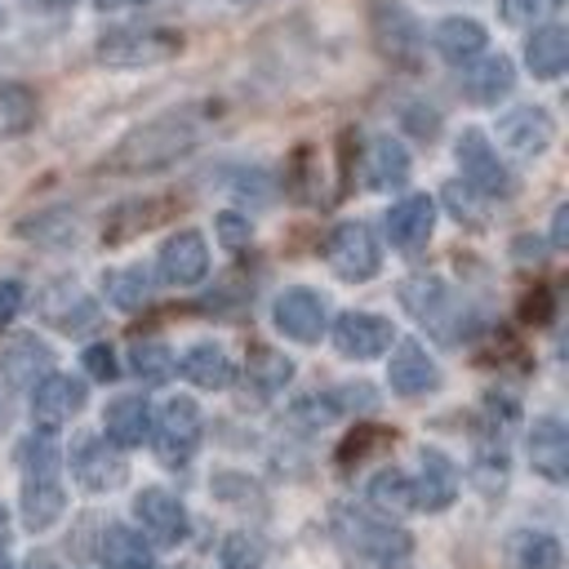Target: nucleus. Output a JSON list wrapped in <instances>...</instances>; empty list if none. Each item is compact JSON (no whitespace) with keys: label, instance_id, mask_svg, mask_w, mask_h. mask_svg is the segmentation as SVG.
Returning a JSON list of instances; mask_svg holds the SVG:
<instances>
[{"label":"nucleus","instance_id":"39448f33","mask_svg":"<svg viewBox=\"0 0 569 569\" xmlns=\"http://www.w3.org/2000/svg\"><path fill=\"white\" fill-rule=\"evenodd\" d=\"M453 156H458L462 182H467L476 196L502 200V196L516 191V178H511V169L498 160V151H493V142H489L485 129H462L458 142H453Z\"/></svg>","mask_w":569,"mask_h":569},{"label":"nucleus","instance_id":"58836bf2","mask_svg":"<svg viewBox=\"0 0 569 569\" xmlns=\"http://www.w3.org/2000/svg\"><path fill=\"white\" fill-rule=\"evenodd\" d=\"M258 560H262L258 538H249V533H231V538L222 542V565H227V569H258Z\"/></svg>","mask_w":569,"mask_h":569},{"label":"nucleus","instance_id":"2f4dec72","mask_svg":"<svg viewBox=\"0 0 569 569\" xmlns=\"http://www.w3.org/2000/svg\"><path fill=\"white\" fill-rule=\"evenodd\" d=\"M244 373H249V387H253V391L276 396V391H284V387L293 382V360H289L284 351H276V347H253Z\"/></svg>","mask_w":569,"mask_h":569},{"label":"nucleus","instance_id":"c03bdc74","mask_svg":"<svg viewBox=\"0 0 569 569\" xmlns=\"http://www.w3.org/2000/svg\"><path fill=\"white\" fill-rule=\"evenodd\" d=\"M213 231H218V240H222L227 249H244L249 236H253L249 218H240V213H218V218H213Z\"/></svg>","mask_w":569,"mask_h":569},{"label":"nucleus","instance_id":"4c0bfd02","mask_svg":"<svg viewBox=\"0 0 569 569\" xmlns=\"http://www.w3.org/2000/svg\"><path fill=\"white\" fill-rule=\"evenodd\" d=\"M58 462H62V453H58V440L49 436V427H44V431H31V436L18 445V467H22V476L58 471Z\"/></svg>","mask_w":569,"mask_h":569},{"label":"nucleus","instance_id":"a211bd4d","mask_svg":"<svg viewBox=\"0 0 569 569\" xmlns=\"http://www.w3.org/2000/svg\"><path fill=\"white\" fill-rule=\"evenodd\" d=\"M529 462L551 485L569 480V427L556 413L533 418V427H529Z\"/></svg>","mask_w":569,"mask_h":569},{"label":"nucleus","instance_id":"bb28decb","mask_svg":"<svg viewBox=\"0 0 569 569\" xmlns=\"http://www.w3.org/2000/svg\"><path fill=\"white\" fill-rule=\"evenodd\" d=\"M409 151H405V142H396V138H373L369 142V151H365V187L369 191H396V187H405V178H409Z\"/></svg>","mask_w":569,"mask_h":569},{"label":"nucleus","instance_id":"1a4fd4ad","mask_svg":"<svg viewBox=\"0 0 569 569\" xmlns=\"http://www.w3.org/2000/svg\"><path fill=\"white\" fill-rule=\"evenodd\" d=\"M67 462H71L76 485L89 489V493H111V489H120L124 476H129L124 453H120L107 436H84V440H76V449H71Z\"/></svg>","mask_w":569,"mask_h":569},{"label":"nucleus","instance_id":"09e8293b","mask_svg":"<svg viewBox=\"0 0 569 569\" xmlns=\"http://www.w3.org/2000/svg\"><path fill=\"white\" fill-rule=\"evenodd\" d=\"M516 253H520V262H542V244H538V240H529V236H520V240H516Z\"/></svg>","mask_w":569,"mask_h":569},{"label":"nucleus","instance_id":"37998d69","mask_svg":"<svg viewBox=\"0 0 569 569\" xmlns=\"http://www.w3.org/2000/svg\"><path fill=\"white\" fill-rule=\"evenodd\" d=\"M80 365H84V373H89V378H98V382H111V378L120 373V369H116V351H111L107 342H93V347H84Z\"/></svg>","mask_w":569,"mask_h":569},{"label":"nucleus","instance_id":"7ed1b4c3","mask_svg":"<svg viewBox=\"0 0 569 569\" xmlns=\"http://www.w3.org/2000/svg\"><path fill=\"white\" fill-rule=\"evenodd\" d=\"M400 302H405V311H409L418 325H427L436 338L458 342V325H467V307L458 302V293H453L440 276H409V280L400 284Z\"/></svg>","mask_w":569,"mask_h":569},{"label":"nucleus","instance_id":"f257e3e1","mask_svg":"<svg viewBox=\"0 0 569 569\" xmlns=\"http://www.w3.org/2000/svg\"><path fill=\"white\" fill-rule=\"evenodd\" d=\"M200 116L191 107L182 111H164L138 129H129L111 156H107V169L111 173H156V169H169L173 160H182L196 142H200Z\"/></svg>","mask_w":569,"mask_h":569},{"label":"nucleus","instance_id":"3c124183","mask_svg":"<svg viewBox=\"0 0 569 569\" xmlns=\"http://www.w3.org/2000/svg\"><path fill=\"white\" fill-rule=\"evenodd\" d=\"M0 569H13V560H9V551L0 547Z\"/></svg>","mask_w":569,"mask_h":569},{"label":"nucleus","instance_id":"7c9ffc66","mask_svg":"<svg viewBox=\"0 0 569 569\" xmlns=\"http://www.w3.org/2000/svg\"><path fill=\"white\" fill-rule=\"evenodd\" d=\"M98 556H102L107 569H156V565H151V547L142 542V533H133V529H124V525H107V529H102Z\"/></svg>","mask_w":569,"mask_h":569},{"label":"nucleus","instance_id":"a18cd8bd","mask_svg":"<svg viewBox=\"0 0 569 569\" xmlns=\"http://www.w3.org/2000/svg\"><path fill=\"white\" fill-rule=\"evenodd\" d=\"M22 311V284L18 280H0V329Z\"/></svg>","mask_w":569,"mask_h":569},{"label":"nucleus","instance_id":"49530a36","mask_svg":"<svg viewBox=\"0 0 569 569\" xmlns=\"http://www.w3.org/2000/svg\"><path fill=\"white\" fill-rule=\"evenodd\" d=\"M405 124H409L418 138H436V129H440V116H436V111H422V107H413V111L405 116Z\"/></svg>","mask_w":569,"mask_h":569},{"label":"nucleus","instance_id":"2eb2a0df","mask_svg":"<svg viewBox=\"0 0 569 569\" xmlns=\"http://www.w3.org/2000/svg\"><path fill=\"white\" fill-rule=\"evenodd\" d=\"M551 138H556V120L542 107H511L507 116H498V142L520 160L542 156Z\"/></svg>","mask_w":569,"mask_h":569},{"label":"nucleus","instance_id":"412c9836","mask_svg":"<svg viewBox=\"0 0 569 569\" xmlns=\"http://www.w3.org/2000/svg\"><path fill=\"white\" fill-rule=\"evenodd\" d=\"M462 89H467V98L480 102V107L502 102V98L516 89V67H511V58H507V53H480V58H471L467 71H462Z\"/></svg>","mask_w":569,"mask_h":569},{"label":"nucleus","instance_id":"6ab92c4d","mask_svg":"<svg viewBox=\"0 0 569 569\" xmlns=\"http://www.w3.org/2000/svg\"><path fill=\"white\" fill-rule=\"evenodd\" d=\"M431 227H436V200L431 196H405L387 209V240L391 249H422L431 240Z\"/></svg>","mask_w":569,"mask_h":569},{"label":"nucleus","instance_id":"20e7f679","mask_svg":"<svg viewBox=\"0 0 569 569\" xmlns=\"http://www.w3.org/2000/svg\"><path fill=\"white\" fill-rule=\"evenodd\" d=\"M200 405L191 396H169L160 405V413L151 418V445H156V458L164 467H182L191 462V453L200 449Z\"/></svg>","mask_w":569,"mask_h":569},{"label":"nucleus","instance_id":"5701e85b","mask_svg":"<svg viewBox=\"0 0 569 569\" xmlns=\"http://www.w3.org/2000/svg\"><path fill=\"white\" fill-rule=\"evenodd\" d=\"M62 507H67V493H62L58 471L22 476V525H27L31 533H40V529H49L53 520H62Z\"/></svg>","mask_w":569,"mask_h":569},{"label":"nucleus","instance_id":"423d86ee","mask_svg":"<svg viewBox=\"0 0 569 569\" xmlns=\"http://www.w3.org/2000/svg\"><path fill=\"white\" fill-rule=\"evenodd\" d=\"M325 262L333 267L338 280H351V284H365L378 276L382 267V249H378V236L369 231V222H338L325 240Z\"/></svg>","mask_w":569,"mask_h":569},{"label":"nucleus","instance_id":"f8f14e48","mask_svg":"<svg viewBox=\"0 0 569 569\" xmlns=\"http://www.w3.org/2000/svg\"><path fill=\"white\" fill-rule=\"evenodd\" d=\"M271 320L293 342H320V333H325V298L316 289H307V284H293L271 302Z\"/></svg>","mask_w":569,"mask_h":569},{"label":"nucleus","instance_id":"c9c22d12","mask_svg":"<svg viewBox=\"0 0 569 569\" xmlns=\"http://www.w3.org/2000/svg\"><path fill=\"white\" fill-rule=\"evenodd\" d=\"M160 204L156 200H129V204H120L111 218H107V227H102V240L107 244H120V240H133L138 231H147V227H156L160 222Z\"/></svg>","mask_w":569,"mask_h":569},{"label":"nucleus","instance_id":"c756f323","mask_svg":"<svg viewBox=\"0 0 569 569\" xmlns=\"http://www.w3.org/2000/svg\"><path fill=\"white\" fill-rule=\"evenodd\" d=\"M40 116V98L22 80H0V138H22Z\"/></svg>","mask_w":569,"mask_h":569},{"label":"nucleus","instance_id":"aec40b11","mask_svg":"<svg viewBox=\"0 0 569 569\" xmlns=\"http://www.w3.org/2000/svg\"><path fill=\"white\" fill-rule=\"evenodd\" d=\"M418 462L422 471L413 480V511H445L458 498V467L440 449H422Z\"/></svg>","mask_w":569,"mask_h":569},{"label":"nucleus","instance_id":"ea45409f","mask_svg":"<svg viewBox=\"0 0 569 569\" xmlns=\"http://www.w3.org/2000/svg\"><path fill=\"white\" fill-rule=\"evenodd\" d=\"M551 9H560V0H498V18L511 22V27H525V22H533Z\"/></svg>","mask_w":569,"mask_h":569},{"label":"nucleus","instance_id":"de8ad7c7","mask_svg":"<svg viewBox=\"0 0 569 569\" xmlns=\"http://www.w3.org/2000/svg\"><path fill=\"white\" fill-rule=\"evenodd\" d=\"M551 244H556V249L569 244V204H560L556 218H551Z\"/></svg>","mask_w":569,"mask_h":569},{"label":"nucleus","instance_id":"ddd939ff","mask_svg":"<svg viewBox=\"0 0 569 569\" xmlns=\"http://www.w3.org/2000/svg\"><path fill=\"white\" fill-rule=\"evenodd\" d=\"M89 400V387L84 378H71V373H44L36 387H31V418L40 427H62L71 422Z\"/></svg>","mask_w":569,"mask_h":569},{"label":"nucleus","instance_id":"473e14b6","mask_svg":"<svg viewBox=\"0 0 569 569\" xmlns=\"http://www.w3.org/2000/svg\"><path fill=\"white\" fill-rule=\"evenodd\" d=\"M93 316H98V307H93V298L89 293H80L76 284H62V289H53L49 298H44V320H53L58 329H84V325H93Z\"/></svg>","mask_w":569,"mask_h":569},{"label":"nucleus","instance_id":"f3484780","mask_svg":"<svg viewBox=\"0 0 569 569\" xmlns=\"http://www.w3.org/2000/svg\"><path fill=\"white\" fill-rule=\"evenodd\" d=\"M44 373H53V351L36 333H18V338H9L0 347V382L9 391H27Z\"/></svg>","mask_w":569,"mask_h":569},{"label":"nucleus","instance_id":"6e6552de","mask_svg":"<svg viewBox=\"0 0 569 569\" xmlns=\"http://www.w3.org/2000/svg\"><path fill=\"white\" fill-rule=\"evenodd\" d=\"M369 27H373V44H378V53L387 62L418 67V58H422V27H418V18L400 0H373Z\"/></svg>","mask_w":569,"mask_h":569},{"label":"nucleus","instance_id":"4be33fe9","mask_svg":"<svg viewBox=\"0 0 569 569\" xmlns=\"http://www.w3.org/2000/svg\"><path fill=\"white\" fill-rule=\"evenodd\" d=\"M431 44H436V53L445 62H458L462 67V62H471V58H480L489 49V31H485V22H476L467 13H449V18L436 22Z\"/></svg>","mask_w":569,"mask_h":569},{"label":"nucleus","instance_id":"c85d7f7f","mask_svg":"<svg viewBox=\"0 0 569 569\" xmlns=\"http://www.w3.org/2000/svg\"><path fill=\"white\" fill-rule=\"evenodd\" d=\"M18 236L31 240V244H44V249H67L80 240V222L71 209H44V213H31L18 222Z\"/></svg>","mask_w":569,"mask_h":569},{"label":"nucleus","instance_id":"9d476101","mask_svg":"<svg viewBox=\"0 0 569 569\" xmlns=\"http://www.w3.org/2000/svg\"><path fill=\"white\" fill-rule=\"evenodd\" d=\"M329 338H333L338 356H347V360H378V356L391 351L396 329H391L387 316H373V311H342V316L333 320Z\"/></svg>","mask_w":569,"mask_h":569},{"label":"nucleus","instance_id":"e433bc0d","mask_svg":"<svg viewBox=\"0 0 569 569\" xmlns=\"http://www.w3.org/2000/svg\"><path fill=\"white\" fill-rule=\"evenodd\" d=\"M129 365H133V373L142 382H164L173 373V351L164 342H156V338H138L129 347Z\"/></svg>","mask_w":569,"mask_h":569},{"label":"nucleus","instance_id":"864d4df0","mask_svg":"<svg viewBox=\"0 0 569 569\" xmlns=\"http://www.w3.org/2000/svg\"><path fill=\"white\" fill-rule=\"evenodd\" d=\"M0 27H4V9H0Z\"/></svg>","mask_w":569,"mask_h":569},{"label":"nucleus","instance_id":"f704fd0d","mask_svg":"<svg viewBox=\"0 0 569 569\" xmlns=\"http://www.w3.org/2000/svg\"><path fill=\"white\" fill-rule=\"evenodd\" d=\"M102 293L111 298V307L120 311H138L151 302V276L142 267H116L102 276Z\"/></svg>","mask_w":569,"mask_h":569},{"label":"nucleus","instance_id":"cd10ccee","mask_svg":"<svg viewBox=\"0 0 569 569\" xmlns=\"http://www.w3.org/2000/svg\"><path fill=\"white\" fill-rule=\"evenodd\" d=\"M173 365L182 369V378H187L191 387H204V391H222V387H231V378H236V365H231V356H227L218 342H196V347H187L182 360H173Z\"/></svg>","mask_w":569,"mask_h":569},{"label":"nucleus","instance_id":"dca6fc26","mask_svg":"<svg viewBox=\"0 0 569 569\" xmlns=\"http://www.w3.org/2000/svg\"><path fill=\"white\" fill-rule=\"evenodd\" d=\"M387 382H391L396 396H409L413 400V396H427V391L440 387V369H436V360L427 356V347L418 338H405V342L391 347Z\"/></svg>","mask_w":569,"mask_h":569},{"label":"nucleus","instance_id":"603ef678","mask_svg":"<svg viewBox=\"0 0 569 569\" xmlns=\"http://www.w3.org/2000/svg\"><path fill=\"white\" fill-rule=\"evenodd\" d=\"M27 569H53V565H49V560H31Z\"/></svg>","mask_w":569,"mask_h":569},{"label":"nucleus","instance_id":"72a5a7b5","mask_svg":"<svg viewBox=\"0 0 569 569\" xmlns=\"http://www.w3.org/2000/svg\"><path fill=\"white\" fill-rule=\"evenodd\" d=\"M369 502L378 507V516H405V511H413V476H405L396 467H382L369 480Z\"/></svg>","mask_w":569,"mask_h":569},{"label":"nucleus","instance_id":"4468645a","mask_svg":"<svg viewBox=\"0 0 569 569\" xmlns=\"http://www.w3.org/2000/svg\"><path fill=\"white\" fill-rule=\"evenodd\" d=\"M133 516H138L142 533H147L156 547H178V542L187 538V529H191L187 507H182L169 489H142V493L133 498Z\"/></svg>","mask_w":569,"mask_h":569},{"label":"nucleus","instance_id":"a878e982","mask_svg":"<svg viewBox=\"0 0 569 569\" xmlns=\"http://www.w3.org/2000/svg\"><path fill=\"white\" fill-rule=\"evenodd\" d=\"M525 67H529L533 80H556V76H565V67H569V31H565L560 22L538 27V31L525 40Z\"/></svg>","mask_w":569,"mask_h":569},{"label":"nucleus","instance_id":"b1692460","mask_svg":"<svg viewBox=\"0 0 569 569\" xmlns=\"http://www.w3.org/2000/svg\"><path fill=\"white\" fill-rule=\"evenodd\" d=\"M502 565L507 569H560L565 551H560V538L547 529H516L502 542Z\"/></svg>","mask_w":569,"mask_h":569},{"label":"nucleus","instance_id":"0eeeda50","mask_svg":"<svg viewBox=\"0 0 569 569\" xmlns=\"http://www.w3.org/2000/svg\"><path fill=\"white\" fill-rule=\"evenodd\" d=\"M182 49L178 31L164 27H129V31H111L98 40V62L102 67H151V62H169Z\"/></svg>","mask_w":569,"mask_h":569},{"label":"nucleus","instance_id":"9b49d317","mask_svg":"<svg viewBox=\"0 0 569 569\" xmlns=\"http://www.w3.org/2000/svg\"><path fill=\"white\" fill-rule=\"evenodd\" d=\"M156 271H160V280L173 284V289L200 284V280L209 276V244H204V236H200L196 227L173 231V236L160 244V253H156Z\"/></svg>","mask_w":569,"mask_h":569},{"label":"nucleus","instance_id":"f03ea898","mask_svg":"<svg viewBox=\"0 0 569 569\" xmlns=\"http://www.w3.org/2000/svg\"><path fill=\"white\" fill-rule=\"evenodd\" d=\"M333 533H338L342 551L356 556L369 569H405L409 556H413V538L400 525H391L382 516H369V511H356V507L333 511Z\"/></svg>","mask_w":569,"mask_h":569},{"label":"nucleus","instance_id":"8fccbe9b","mask_svg":"<svg viewBox=\"0 0 569 569\" xmlns=\"http://www.w3.org/2000/svg\"><path fill=\"white\" fill-rule=\"evenodd\" d=\"M147 0H93V9H102V13H116V9H142Z\"/></svg>","mask_w":569,"mask_h":569},{"label":"nucleus","instance_id":"393cba45","mask_svg":"<svg viewBox=\"0 0 569 569\" xmlns=\"http://www.w3.org/2000/svg\"><path fill=\"white\" fill-rule=\"evenodd\" d=\"M102 427L116 449H138L142 440H151V405L142 396H120L107 405Z\"/></svg>","mask_w":569,"mask_h":569},{"label":"nucleus","instance_id":"79ce46f5","mask_svg":"<svg viewBox=\"0 0 569 569\" xmlns=\"http://www.w3.org/2000/svg\"><path fill=\"white\" fill-rule=\"evenodd\" d=\"M445 200H449L453 218H462V222H471V227H480V222H485V209L476 204V191H471V187L449 182V187H445Z\"/></svg>","mask_w":569,"mask_h":569},{"label":"nucleus","instance_id":"a19ab883","mask_svg":"<svg viewBox=\"0 0 569 569\" xmlns=\"http://www.w3.org/2000/svg\"><path fill=\"white\" fill-rule=\"evenodd\" d=\"M293 413H298L307 427H325V422H333L342 409H338V396L329 391V396H302V400L293 405Z\"/></svg>","mask_w":569,"mask_h":569}]
</instances>
